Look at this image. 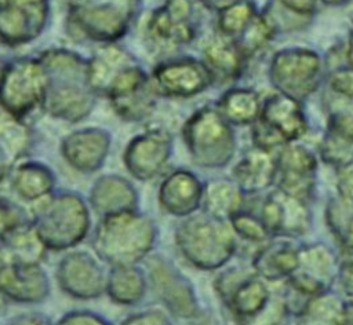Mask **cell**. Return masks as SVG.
I'll return each instance as SVG.
<instances>
[{
    "label": "cell",
    "instance_id": "23",
    "mask_svg": "<svg viewBox=\"0 0 353 325\" xmlns=\"http://www.w3.org/2000/svg\"><path fill=\"white\" fill-rule=\"evenodd\" d=\"M139 196L134 185L120 175H103L90 190V204L101 216L138 209Z\"/></svg>",
    "mask_w": 353,
    "mask_h": 325
},
{
    "label": "cell",
    "instance_id": "44",
    "mask_svg": "<svg viewBox=\"0 0 353 325\" xmlns=\"http://www.w3.org/2000/svg\"><path fill=\"white\" fill-rule=\"evenodd\" d=\"M338 281L346 296L353 299V255L339 256Z\"/></svg>",
    "mask_w": 353,
    "mask_h": 325
},
{
    "label": "cell",
    "instance_id": "13",
    "mask_svg": "<svg viewBox=\"0 0 353 325\" xmlns=\"http://www.w3.org/2000/svg\"><path fill=\"white\" fill-rule=\"evenodd\" d=\"M317 180V158L302 143L291 142L280 147L276 156V187L310 201Z\"/></svg>",
    "mask_w": 353,
    "mask_h": 325
},
{
    "label": "cell",
    "instance_id": "46",
    "mask_svg": "<svg viewBox=\"0 0 353 325\" xmlns=\"http://www.w3.org/2000/svg\"><path fill=\"white\" fill-rule=\"evenodd\" d=\"M200 1H201L204 6H207L208 8L221 11V10L229 7V6L234 4V3H239V1H241V0H200Z\"/></svg>",
    "mask_w": 353,
    "mask_h": 325
},
{
    "label": "cell",
    "instance_id": "47",
    "mask_svg": "<svg viewBox=\"0 0 353 325\" xmlns=\"http://www.w3.org/2000/svg\"><path fill=\"white\" fill-rule=\"evenodd\" d=\"M341 324L345 325H352L353 324V299L352 300H345L342 317H341Z\"/></svg>",
    "mask_w": 353,
    "mask_h": 325
},
{
    "label": "cell",
    "instance_id": "14",
    "mask_svg": "<svg viewBox=\"0 0 353 325\" xmlns=\"http://www.w3.org/2000/svg\"><path fill=\"white\" fill-rule=\"evenodd\" d=\"M261 218L270 235L292 240L305 235L312 224L309 202L279 187L265 197Z\"/></svg>",
    "mask_w": 353,
    "mask_h": 325
},
{
    "label": "cell",
    "instance_id": "37",
    "mask_svg": "<svg viewBox=\"0 0 353 325\" xmlns=\"http://www.w3.org/2000/svg\"><path fill=\"white\" fill-rule=\"evenodd\" d=\"M274 36L273 30L262 17V14H256L251 22L244 28V30L233 39L234 44L239 47L241 54L250 59L258 51H261L269 40Z\"/></svg>",
    "mask_w": 353,
    "mask_h": 325
},
{
    "label": "cell",
    "instance_id": "18",
    "mask_svg": "<svg viewBox=\"0 0 353 325\" xmlns=\"http://www.w3.org/2000/svg\"><path fill=\"white\" fill-rule=\"evenodd\" d=\"M153 84L163 95L189 98L207 90L212 84V77L203 61L178 58L154 69Z\"/></svg>",
    "mask_w": 353,
    "mask_h": 325
},
{
    "label": "cell",
    "instance_id": "43",
    "mask_svg": "<svg viewBox=\"0 0 353 325\" xmlns=\"http://www.w3.org/2000/svg\"><path fill=\"white\" fill-rule=\"evenodd\" d=\"M58 324L63 325H97V324H110L106 318L101 317L99 314L91 313L88 310H77L65 314L59 318Z\"/></svg>",
    "mask_w": 353,
    "mask_h": 325
},
{
    "label": "cell",
    "instance_id": "16",
    "mask_svg": "<svg viewBox=\"0 0 353 325\" xmlns=\"http://www.w3.org/2000/svg\"><path fill=\"white\" fill-rule=\"evenodd\" d=\"M57 281L59 288L69 296L90 300L106 292L108 274L88 252L74 251L59 260Z\"/></svg>",
    "mask_w": 353,
    "mask_h": 325
},
{
    "label": "cell",
    "instance_id": "48",
    "mask_svg": "<svg viewBox=\"0 0 353 325\" xmlns=\"http://www.w3.org/2000/svg\"><path fill=\"white\" fill-rule=\"evenodd\" d=\"M346 61L349 66H353V21H352V28L349 33L347 45H346Z\"/></svg>",
    "mask_w": 353,
    "mask_h": 325
},
{
    "label": "cell",
    "instance_id": "1",
    "mask_svg": "<svg viewBox=\"0 0 353 325\" xmlns=\"http://www.w3.org/2000/svg\"><path fill=\"white\" fill-rule=\"evenodd\" d=\"M47 72V88L41 107L50 116L77 123L95 106L97 92L88 78V61L76 52L52 48L40 55Z\"/></svg>",
    "mask_w": 353,
    "mask_h": 325
},
{
    "label": "cell",
    "instance_id": "45",
    "mask_svg": "<svg viewBox=\"0 0 353 325\" xmlns=\"http://www.w3.org/2000/svg\"><path fill=\"white\" fill-rule=\"evenodd\" d=\"M11 321H14L12 324H48V318H46L43 315H37V314L36 315L23 314L21 317H15Z\"/></svg>",
    "mask_w": 353,
    "mask_h": 325
},
{
    "label": "cell",
    "instance_id": "4",
    "mask_svg": "<svg viewBox=\"0 0 353 325\" xmlns=\"http://www.w3.org/2000/svg\"><path fill=\"white\" fill-rule=\"evenodd\" d=\"M36 202L32 223L47 249H69L87 235L90 212L77 193L50 194Z\"/></svg>",
    "mask_w": 353,
    "mask_h": 325
},
{
    "label": "cell",
    "instance_id": "19",
    "mask_svg": "<svg viewBox=\"0 0 353 325\" xmlns=\"http://www.w3.org/2000/svg\"><path fill=\"white\" fill-rule=\"evenodd\" d=\"M110 134L103 128H83L68 134L62 139L61 153L73 169L92 174L103 165L110 150Z\"/></svg>",
    "mask_w": 353,
    "mask_h": 325
},
{
    "label": "cell",
    "instance_id": "29",
    "mask_svg": "<svg viewBox=\"0 0 353 325\" xmlns=\"http://www.w3.org/2000/svg\"><path fill=\"white\" fill-rule=\"evenodd\" d=\"M148 289V277L135 264L112 266L108 281L106 292L109 297L123 306H134L139 303Z\"/></svg>",
    "mask_w": 353,
    "mask_h": 325
},
{
    "label": "cell",
    "instance_id": "2",
    "mask_svg": "<svg viewBox=\"0 0 353 325\" xmlns=\"http://www.w3.org/2000/svg\"><path fill=\"white\" fill-rule=\"evenodd\" d=\"M157 229L152 218L138 211L102 216L95 229L92 247L112 266L137 264L152 251Z\"/></svg>",
    "mask_w": 353,
    "mask_h": 325
},
{
    "label": "cell",
    "instance_id": "27",
    "mask_svg": "<svg viewBox=\"0 0 353 325\" xmlns=\"http://www.w3.org/2000/svg\"><path fill=\"white\" fill-rule=\"evenodd\" d=\"M29 145V127L23 120L12 116L0 106V182L28 151Z\"/></svg>",
    "mask_w": 353,
    "mask_h": 325
},
{
    "label": "cell",
    "instance_id": "5",
    "mask_svg": "<svg viewBox=\"0 0 353 325\" xmlns=\"http://www.w3.org/2000/svg\"><path fill=\"white\" fill-rule=\"evenodd\" d=\"M182 138L192 160L203 168H222L236 151L232 124L218 107L204 106L194 112L183 124Z\"/></svg>",
    "mask_w": 353,
    "mask_h": 325
},
{
    "label": "cell",
    "instance_id": "10",
    "mask_svg": "<svg viewBox=\"0 0 353 325\" xmlns=\"http://www.w3.org/2000/svg\"><path fill=\"white\" fill-rule=\"evenodd\" d=\"M148 281L171 315L192 319L200 314L192 282L167 258L154 255L148 260Z\"/></svg>",
    "mask_w": 353,
    "mask_h": 325
},
{
    "label": "cell",
    "instance_id": "8",
    "mask_svg": "<svg viewBox=\"0 0 353 325\" xmlns=\"http://www.w3.org/2000/svg\"><path fill=\"white\" fill-rule=\"evenodd\" d=\"M138 0H84L70 4L69 21L84 37L112 43L125 34Z\"/></svg>",
    "mask_w": 353,
    "mask_h": 325
},
{
    "label": "cell",
    "instance_id": "38",
    "mask_svg": "<svg viewBox=\"0 0 353 325\" xmlns=\"http://www.w3.org/2000/svg\"><path fill=\"white\" fill-rule=\"evenodd\" d=\"M255 15L256 12L254 6L245 0H241L221 10L218 17L219 33L233 40L244 30V28L251 22Z\"/></svg>",
    "mask_w": 353,
    "mask_h": 325
},
{
    "label": "cell",
    "instance_id": "34",
    "mask_svg": "<svg viewBox=\"0 0 353 325\" xmlns=\"http://www.w3.org/2000/svg\"><path fill=\"white\" fill-rule=\"evenodd\" d=\"M325 222L341 245V255H353V198L331 197L325 207Z\"/></svg>",
    "mask_w": 353,
    "mask_h": 325
},
{
    "label": "cell",
    "instance_id": "51",
    "mask_svg": "<svg viewBox=\"0 0 353 325\" xmlns=\"http://www.w3.org/2000/svg\"><path fill=\"white\" fill-rule=\"evenodd\" d=\"M3 70H4V65L1 63V61H0V77H1V73H3Z\"/></svg>",
    "mask_w": 353,
    "mask_h": 325
},
{
    "label": "cell",
    "instance_id": "7",
    "mask_svg": "<svg viewBox=\"0 0 353 325\" xmlns=\"http://www.w3.org/2000/svg\"><path fill=\"white\" fill-rule=\"evenodd\" d=\"M47 72L40 58H19L4 66L0 77V106L23 120L43 105Z\"/></svg>",
    "mask_w": 353,
    "mask_h": 325
},
{
    "label": "cell",
    "instance_id": "49",
    "mask_svg": "<svg viewBox=\"0 0 353 325\" xmlns=\"http://www.w3.org/2000/svg\"><path fill=\"white\" fill-rule=\"evenodd\" d=\"M7 262V258H6V253H4V251L1 249V247H0V269L4 266V263ZM3 300H6L1 295H0V307L3 306Z\"/></svg>",
    "mask_w": 353,
    "mask_h": 325
},
{
    "label": "cell",
    "instance_id": "17",
    "mask_svg": "<svg viewBox=\"0 0 353 325\" xmlns=\"http://www.w3.org/2000/svg\"><path fill=\"white\" fill-rule=\"evenodd\" d=\"M48 18V0H0V41L19 45L36 39Z\"/></svg>",
    "mask_w": 353,
    "mask_h": 325
},
{
    "label": "cell",
    "instance_id": "24",
    "mask_svg": "<svg viewBox=\"0 0 353 325\" xmlns=\"http://www.w3.org/2000/svg\"><path fill=\"white\" fill-rule=\"evenodd\" d=\"M298 247L292 238L276 237L262 245L252 256L251 266L268 282L287 280L298 263Z\"/></svg>",
    "mask_w": 353,
    "mask_h": 325
},
{
    "label": "cell",
    "instance_id": "21",
    "mask_svg": "<svg viewBox=\"0 0 353 325\" xmlns=\"http://www.w3.org/2000/svg\"><path fill=\"white\" fill-rule=\"evenodd\" d=\"M204 183L189 169L172 171L160 185L159 204L170 215L186 218L201 208Z\"/></svg>",
    "mask_w": 353,
    "mask_h": 325
},
{
    "label": "cell",
    "instance_id": "28",
    "mask_svg": "<svg viewBox=\"0 0 353 325\" xmlns=\"http://www.w3.org/2000/svg\"><path fill=\"white\" fill-rule=\"evenodd\" d=\"M244 193L232 179L216 178L204 183L201 209L218 219L228 220L243 208Z\"/></svg>",
    "mask_w": 353,
    "mask_h": 325
},
{
    "label": "cell",
    "instance_id": "32",
    "mask_svg": "<svg viewBox=\"0 0 353 325\" xmlns=\"http://www.w3.org/2000/svg\"><path fill=\"white\" fill-rule=\"evenodd\" d=\"M0 247L8 262L22 264H40L47 251L32 220L8 234Z\"/></svg>",
    "mask_w": 353,
    "mask_h": 325
},
{
    "label": "cell",
    "instance_id": "50",
    "mask_svg": "<svg viewBox=\"0 0 353 325\" xmlns=\"http://www.w3.org/2000/svg\"><path fill=\"white\" fill-rule=\"evenodd\" d=\"M325 4H342L345 3L346 0H323Z\"/></svg>",
    "mask_w": 353,
    "mask_h": 325
},
{
    "label": "cell",
    "instance_id": "6",
    "mask_svg": "<svg viewBox=\"0 0 353 325\" xmlns=\"http://www.w3.org/2000/svg\"><path fill=\"white\" fill-rule=\"evenodd\" d=\"M307 127L301 101L277 92L262 102L261 114L251 129L252 145L273 151L301 139Z\"/></svg>",
    "mask_w": 353,
    "mask_h": 325
},
{
    "label": "cell",
    "instance_id": "30",
    "mask_svg": "<svg viewBox=\"0 0 353 325\" xmlns=\"http://www.w3.org/2000/svg\"><path fill=\"white\" fill-rule=\"evenodd\" d=\"M132 55L117 45H103L88 61V78L97 94L105 92L109 83L125 67L135 63Z\"/></svg>",
    "mask_w": 353,
    "mask_h": 325
},
{
    "label": "cell",
    "instance_id": "3",
    "mask_svg": "<svg viewBox=\"0 0 353 325\" xmlns=\"http://www.w3.org/2000/svg\"><path fill=\"white\" fill-rule=\"evenodd\" d=\"M236 237L228 220L204 211L186 216L175 230L179 252L200 270H216L225 266L236 252Z\"/></svg>",
    "mask_w": 353,
    "mask_h": 325
},
{
    "label": "cell",
    "instance_id": "12",
    "mask_svg": "<svg viewBox=\"0 0 353 325\" xmlns=\"http://www.w3.org/2000/svg\"><path fill=\"white\" fill-rule=\"evenodd\" d=\"M194 8L190 0H167L148 21L146 33L159 50H176L196 36Z\"/></svg>",
    "mask_w": 353,
    "mask_h": 325
},
{
    "label": "cell",
    "instance_id": "41",
    "mask_svg": "<svg viewBox=\"0 0 353 325\" xmlns=\"http://www.w3.org/2000/svg\"><path fill=\"white\" fill-rule=\"evenodd\" d=\"M330 91L342 98H353V66L339 67L331 72L328 76Z\"/></svg>",
    "mask_w": 353,
    "mask_h": 325
},
{
    "label": "cell",
    "instance_id": "36",
    "mask_svg": "<svg viewBox=\"0 0 353 325\" xmlns=\"http://www.w3.org/2000/svg\"><path fill=\"white\" fill-rule=\"evenodd\" d=\"M319 153L327 165L339 169L353 162V140L325 128L319 145Z\"/></svg>",
    "mask_w": 353,
    "mask_h": 325
},
{
    "label": "cell",
    "instance_id": "39",
    "mask_svg": "<svg viewBox=\"0 0 353 325\" xmlns=\"http://www.w3.org/2000/svg\"><path fill=\"white\" fill-rule=\"evenodd\" d=\"M229 223L234 231V234L245 241L262 244L269 237H272L261 218V215H255L250 211L241 208L237 211L230 219Z\"/></svg>",
    "mask_w": 353,
    "mask_h": 325
},
{
    "label": "cell",
    "instance_id": "11",
    "mask_svg": "<svg viewBox=\"0 0 353 325\" xmlns=\"http://www.w3.org/2000/svg\"><path fill=\"white\" fill-rule=\"evenodd\" d=\"M338 273L339 256L327 244H302L298 247L296 267L285 282L312 297L331 289Z\"/></svg>",
    "mask_w": 353,
    "mask_h": 325
},
{
    "label": "cell",
    "instance_id": "35",
    "mask_svg": "<svg viewBox=\"0 0 353 325\" xmlns=\"http://www.w3.org/2000/svg\"><path fill=\"white\" fill-rule=\"evenodd\" d=\"M345 300L331 289L314 295L296 318L301 324H341Z\"/></svg>",
    "mask_w": 353,
    "mask_h": 325
},
{
    "label": "cell",
    "instance_id": "20",
    "mask_svg": "<svg viewBox=\"0 0 353 325\" xmlns=\"http://www.w3.org/2000/svg\"><path fill=\"white\" fill-rule=\"evenodd\" d=\"M50 293V280L40 264L6 262L0 269V295L17 303H39Z\"/></svg>",
    "mask_w": 353,
    "mask_h": 325
},
{
    "label": "cell",
    "instance_id": "40",
    "mask_svg": "<svg viewBox=\"0 0 353 325\" xmlns=\"http://www.w3.org/2000/svg\"><path fill=\"white\" fill-rule=\"evenodd\" d=\"M30 222L25 211L8 198L0 197V245L19 226Z\"/></svg>",
    "mask_w": 353,
    "mask_h": 325
},
{
    "label": "cell",
    "instance_id": "25",
    "mask_svg": "<svg viewBox=\"0 0 353 325\" xmlns=\"http://www.w3.org/2000/svg\"><path fill=\"white\" fill-rule=\"evenodd\" d=\"M203 62L211 73L212 83L219 84L239 78L247 61L234 41L222 34L207 43L203 50Z\"/></svg>",
    "mask_w": 353,
    "mask_h": 325
},
{
    "label": "cell",
    "instance_id": "22",
    "mask_svg": "<svg viewBox=\"0 0 353 325\" xmlns=\"http://www.w3.org/2000/svg\"><path fill=\"white\" fill-rule=\"evenodd\" d=\"M232 178L245 196L268 190L276 179V157L272 150L252 146L232 169Z\"/></svg>",
    "mask_w": 353,
    "mask_h": 325
},
{
    "label": "cell",
    "instance_id": "33",
    "mask_svg": "<svg viewBox=\"0 0 353 325\" xmlns=\"http://www.w3.org/2000/svg\"><path fill=\"white\" fill-rule=\"evenodd\" d=\"M216 107L229 124L241 127L252 125L258 120L262 102L251 88H232L219 98Z\"/></svg>",
    "mask_w": 353,
    "mask_h": 325
},
{
    "label": "cell",
    "instance_id": "26",
    "mask_svg": "<svg viewBox=\"0 0 353 325\" xmlns=\"http://www.w3.org/2000/svg\"><path fill=\"white\" fill-rule=\"evenodd\" d=\"M269 300L270 291L266 286V281L254 273L233 289L223 304L236 319L250 321L266 310Z\"/></svg>",
    "mask_w": 353,
    "mask_h": 325
},
{
    "label": "cell",
    "instance_id": "9",
    "mask_svg": "<svg viewBox=\"0 0 353 325\" xmlns=\"http://www.w3.org/2000/svg\"><path fill=\"white\" fill-rule=\"evenodd\" d=\"M269 78L279 92L303 101L321 84V58L310 48H283L272 58Z\"/></svg>",
    "mask_w": 353,
    "mask_h": 325
},
{
    "label": "cell",
    "instance_id": "31",
    "mask_svg": "<svg viewBox=\"0 0 353 325\" xmlns=\"http://www.w3.org/2000/svg\"><path fill=\"white\" fill-rule=\"evenodd\" d=\"M12 189L26 201H39L50 196L55 186L52 171L41 162H23L14 169Z\"/></svg>",
    "mask_w": 353,
    "mask_h": 325
},
{
    "label": "cell",
    "instance_id": "42",
    "mask_svg": "<svg viewBox=\"0 0 353 325\" xmlns=\"http://www.w3.org/2000/svg\"><path fill=\"white\" fill-rule=\"evenodd\" d=\"M123 324L130 325H146V324H171V318L160 308H149L142 310L141 313L131 314L127 317Z\"/></svg>",
    "mask_w": 353,
    "mask_h": 325
},
{
    "label": "cell",
    "instance_id": "15",
    "mask_svg": "<svg viewBox=\"0 0 353 325\" xmlns=\"http://www.w3.org/2000/svg\"><path fill=\"white\" fill-rule=\"evenodd\" d=\"M172 154V136L163 128H152L137 135L127 145L123 161L128 172L138 180L156 178Z\"/></svg>",
    "mask_w": 353,
    "mask_h": 325
}]
</instances>
